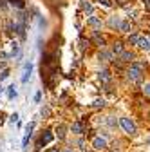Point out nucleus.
I'll return each mask as SVG.
<instances>
[{
  "label": "nucleus",
  "mask_w": 150,
  "mask_h": 152,
  "mask_svg": "<svg viewBox=\"0 0 150 152\" xmlns=\"http://www.w3.org/2000/svg\"><path fill=\"white\" fill-rule=\"evenodd\" d=\"M141 69H143V64H134L132 67L128 69V78L132 80V82H139L141 80Z\"/></svg>",
  "instance_id": "obj_1"
},
{
  "label": "nucleus",
  "mask_w": 150,
  "mask_h": 152,
  "mask_svg": "<svg viewBox=\"0 0 150 152\" xmlns=\"http://www.w3.org/2000/svg\"><path fill=\"white\" fill-rule=\"evenodd\" d=\"M119 125H121V129L127 132V134H136V125H134V121L130 118H121Z\"/></svg>",
  "instance_id": "obj_2"
},
{
  "label": "nucleus",
  "mask_w": 150,
  "mask_h": 152,
  "mask_svg": "<svg viewBox=\"0 0 150 152\" xmlns=\"http://www.w3.org/2000/svg\"><path fill=\"white\" fill-rule=\"evenodd\" d=\"M92 147H94L96 150H105L107 148V141L103 138H94L92 140Z\"/></svg>",
  "instance_id": "obj_3"
},
{
  "label": "nucleus",
  "mask_w": 150,
  "mask_h": 152,
  "mask_svg": "<svg viewBox=\"0 0 150 152\" xmlns=\"http://www.w3.org/2000/svg\"><path fill=\"white\" fill-rule=\"evenodd\" d=\"M87 24H89V26H92V27H94L96 31H98V29H101V26H103L101 18H98V16H90L89 20H87Z\"/></svg>",
  "instance_id": "obj_4"
},
{
  "label": "nucleus",
  "mask_w": 150,
  "mask_h": 152,
  "mask_svg": "<svg viewBox=\"0 0 150 152\" xmlns=\"http://www.w3.org/2000/svg\"><path fill=\"white\" fill-rule=\"evenodd\" d=\"M51 141H52V134H51V130H45L44 134H42V138H40V141H38V147L47 145V143H51Z\"/></svg>",
  "instance_id": "obj_5"
},
{
  "label": "nucleus",
  "mask_w": 150,
  "mask_h": 152,
  "mask_svg": "<svg viewBox=\"0 0 150 152\" xmlns=\"http://www.w3.org/2000/svg\"><path fill=\"white\" fill-rule=\"evenodd\" d=\"M90 38H92V42H96V45H101V47L105 45V38H103V36H101L98 31H94V33H92V36H90Z\"/></svg>",
  "instance_id": "obj_6"
},
{
  "label": "nucleus",
  "mask_w": 150,
  "mask_h": 152,
  "mask_svg": "<svg viewBox=\"0 0 150 152\" xmlns=\"http://www.w3.org/2000/svg\"><path fill=\"white\" fill-rule=\"evenodd\" d=\"M132 58H134V54L130 51H123L119 54V62H132Z\"/></svg>",
  "instance_id": "obj_7"
},
{
  "label": "nucleus",
  "mask_w": 150,
  "mask_h": 152,
  "mask_svg": "<svg viewBox=\"0 0 150 152\" xmlns=\"http://www.w3.org/2000/svg\"><path fill=\"white\" fill-rule=\"evenodd\" d=\"M138 45H139L141 49H145V51H150V40H148V36H145V38H139Z\"/></svg>",
  "instance_id": "obj_8"
},
{
  "label": "nucleus",
  "mask_w": 150,
  "mask_h": 152,
  "mask_svg": "<svg viewBox=\"0 0 150 152\" xmlns=\"http://www.w3.org/2000/svg\"><path fill=\"white\" fill-rule=\"evenodd\" d=\"M83 130H85V127H83L82 121H76L72 125V132H76V134H83Z\"/></svg>",
  "instance_id": "obj_9"
},
{
  "label": "nucleus",
  "mask_w": 150,
  "mask_h": 152,
  "mask_svg": "<svg viewBox=\"0 0 150 152\" xmlns=\"http://www.w3.org/2000/svg\"><path fill=\"white\" fill-rule=\"evenodd\" d=\"M31 71H33V65H31V64H27V65H25V71H24V76H22V82H24V83L29 80V76H31Z\"/></svg>",
  "instance_id": "obj_10"
},
{
  "label": "nucleus",
  "mask_w": 150,
  "mask_h": 152,
  "mask_svg": "<svg viewBox=\"0 0 150 152\" xmlns=\"http://www.w3.org/2000/svg\"><path fill=\"white\" fill-rule=\"evenodd\" d=\"M100 80H101V82H108V80H110V72H108L107 69L100 71Z\"/></svg>",
  "instance_id": "obj_11"
},
{
  "label": "nucleus",
  "mask_w": 150,
  "mask_h": 152,
  "mask_svg": "<svg viewBox=\"0 0 150 152\" xmlns=\"http://www.w3.org/2000/svg\"><path fill=\"white\" fill-rule=\"evenodd\" d=\"M108 26H110L112 29H114V27H119V26H121V22H119V18H116V16H112L110 20H108Z\"/></svg>",
  "instance_id": "obj_12"
},
{
  "label": "nucleus",
  "mask_w": 150,
  "mask_h": 152,
  "mask_svg": "<svg viewBox=\"0 0 150 152\" xmlns=\"http://www.w3.org/2000/svg\"><path fill=\"white\" fill-rule=\"evenodd\" d=\"M56 132H58V138H60V140L65 138V127H63V125H58V127H56Z\"/></svg>",
  "instance_id": "obj_13"
},
{
  "label": "nucleus",
  "mask_w": 150,
  "mask_h": 152,
  "mask_svg": "<svg viewBox=\"0 0 150 152\" xmlns=\"http://www.w3.org/2000/svg\"><path fill=\"white\" fill-rule=\"evenodd\" d=\"M112 51L118 53V54H121V53H123V45H121V42H114V47H112Z\"/></svg>",
  "instance_id": "obj_14"
},
{
  "label": "nucleus",
  "mask_w": 150,
  "mask_h": 152,
  "mask_svg": "<svg viewBox=\"0 0 150 152\" xmlns=\"http://www.w3.org/2000/svg\"><path fill=\"white\" fill-rule=\"evenodd\" d=\"M82 7H83V9H85L87 13H90V11H92V6H90V4L87 2V0H82Z\"/></svg>",
  "instance_id": "obj_15"
},
{
  "label": "nucleus",
  "mask_w": 150,
  "mask_h": 152,
  "mask_svg": "<svg viewBox=\"0 0 150 152\" xmlns=\"http://www.w3.org/2000/svg\"><path fill=\"white\" fill-rule=\"evenodd\" d=\"M119 29H121L123 33H128V31H130V24H128V22H121V26H119Z\"/></svg>",
  "instance_id": "obj_16"
},
{
  "label": "nucleus",
  "mask_w": 150,
  "mask_h": 152,
  "mask_svg": "<svg viewBox=\"0 0 150 152\" xmlns=\"http://www.w3.org/2000/svg\"><path fill=\"white\" fill-rule=\"evenodd\" d=\"M15 89H16L15 85H11V87H9V92H7V96H9V100H13V98L16 96V91H15Z\"/></svg>",
  "instance_id": "obj_17"
},
{
  "label": "nucleus",
  "mask_w": 150,
  "mask_h": 152,
  "mask_svg": "<svg viewBox=\"0 0 150 152\" xmlns=\"http://www.w3.org/2000/svg\"><path fill=\"white\" fill-rule=\"evenodd\" d=\"M85 47H89V40H85V38H83V36H82V38H80V49H82V51H83V49H85Z\"/></svg>",
  "instance_id": "obj_18"
},
{
  "label": "nucleus",
  "mask_w": 150,
  "mask_h": 152,
  "mask_svg": "<svg viewBox=\"0 0 150 152\" xmlns=\"http://www.w3.org/2000/svg\"><path fill=\"white\" fill-rule=\"evenodd\" d=\"M138 42H139V36L138 34H132V36L128 38V44H138Z\"/></svg>",
  "instance_id": "obj_19"
},
{
  "label": "nucleus",
  "mask_w": 150,
  "mask_h": 152,
  "mask_svg": "<svg viewBox=\"0 0 150 152\" xmlns=\"http://www.w3.org/2000/svg\"><path fill=\"white\" fill-rule=\"evenodd\" d=\"M96 2H100V4H101V6H105V7H110V6H112L110 0H96Z\"/></svg>",
  "instance_id": "obj_20"
},
{
  "label": "nucleus",
  "mask_w": 150,
  "mask_h": 152,
  "mask_svg": "<svg viewBox=\"0 0 150 152\" xmlns=\"http://www.w3.org/2000/svg\"><path fill=\"white\" fill-rule=\"evenodd\" d=\"M7 76H9V71H7V69H4V71H2V74H0V82H2V80H6Z\"/></svg>",
  "instance_id": "obj_21"
},
{
  "label": "nucleus",
  "mask_w": 150,
  "mask_h": 152,
  "mask_svg": "<svg viewBox=\"0 0 150 152\" xmlns=\"http://www.w3.org/2000/svg\"><path fill=\"white\" fill-rule=\"evenodd\" d=\"M101 58H103V60H108L110 54H108V53H100V60H101Z\"/></svg>",
  "instance_id": "obj_22"
},
{
  "label": "nucleus",
  "mask_w": 150,
  "mask_h": 152,
  "mask_svg": "<svg viewBox=\"0 0 150 152\" xmlns=\"http://www.w3.org/2000/svg\"><path fill=\"white\" fill-rule=\"evenodd\" d=\"M143 91H145V94H148V96H150V83H145Z\"/></svg>",
  "instance_id": "obj_23"
},
{
  "label": "nucleus",
  "mask_w": 150,
  "mask_h": 152,
  "mask_svg": "<svg viewBox=\"0 0 150 152\" xmlns=\"http://www.w3.org/2000/svg\"><path fill=\"white\" fill-rule=\"evenodd\" d=\"M103 105H105L103 100H96V102H94V107H103Z\"/></svg>",
  "instance_id": "obj_24"
},
{
  "label": "nucleus",
  "mask_w": 150,
  "mask_h": 152,
  "mask_svg": "<svg viewBox=\"0 0 150 152\" xmlns=\"http://www.w3.org/2000/svg\"><path fill=\"white\" fill-rule=\"evenodd\" d=\"M49 114H51V110H49L47 107H44V109H42V116H49Z\"/></svg>",
  "instance_id": "obj_25"
},
{
  "label": "nucleus",
  "mask_w": 150,
  "mask_h": 152,
  "mask_svg": "<svg viewBox=\"0 0 150 152\" xmlns=\"http://www.w3.org/2000/svg\"><path fill=\"white\" fill-rule=\"evenodd\" d=\"M18 53H20V49H18V44H15V45H13V54H18Z\"/></svg>",
  "instance_id": "obj_26"
},
{
  "label": "nucleus",
  "mask_w": 150,
  "mask_h": 152,
  "mask_svg": "<svg viewBox=\"0 0 150 152\" xmlns=\"http://www.w3.org/2000/svg\"><path fill=\"white\" fill-rule=\"evenodd\" d=\"M40 98H42V94L36 92V94H34V102H40Z\"/></svg>",
  "instance_id": "obj_27"
},
{
  "label": "nucleus",
  "mask_w": 150,
  "mask_h": 152,
  "mask_svg": "<svg viewBox=\"0 0 150 152\" xmlns=\"http://www.w3.org/2000/svg\"><path fill=\"white\" fill-rule=\"evenodd\" d=\"M11 121H13V123H15V121H18V114H16V112H15L13 116H11Z\"/></svg>",
  "instance_id": "obj_28"
},
{
  "label": "nucleus",
  "mask_w": 150,
  "mask_h": 152,
  "mask_svg": "<svg viewBox=\"0 0 150 152\" xmlns=\"http://www.w3.org/2000/svg\"><path fill=\"white\" fill-rule=\"evenodd\" d=\"M108 125H110V127H114V125H116V121L112 120V118H108Z\"/></svg>",
  "instance_id": "obj_29"
},
{
  "label": "nucleus",
  "mask_w": 150,
  "mask_h": 152,
  "mask_svg": "<svg viewBox=\"0 0 150 152\" xmlns=\"http://www.w3.org/2000/svg\"><path fill=\"white\" fill-rule=\"evenodd\" d=\"M145 7H146V9L150 11V0H145Z\"/></svg>",
  "instance_id": "obj_30"
},
{
  "label": "nucleus",
  "mask_w": 150,
  "mask_h": 152,
  "mask_svg": "<svg viewBox=\"0 0 150 152\" xmlns=\"http://www.w3.org/2000/svg\"><path fill=\"white\" fill-rule=\"evenodd\" d=\"M2 118H4V114H2V112H0V123H2Z\"/></svg>",
  "instance_id": "obj_31"
},
{
  "label": "nucleus",
  "mask_w": 150,
  "mask_h": 152,
  "mask_svg": "<svg viewBox=\"0 0 150 152\" xmlns=\"http://www.w3.org/2000/svg\"><path fill=\"white\" fill-rule=\"evenodd\" d=\"M63 152H72V148H65V150H63Z\"/></svg>",
  "instance_id": "obj_32"
},
{
  "label": "nucleus",
  "mask_w": 150,
  "mask_h": 152,
  "mask_svg": "<svg viewBox=\"0 0 150 152\" xmlns=\"http://www.w3.org/2000/svg\"><path fill=\"white\" fill-rule=\"evenodd\" d=\"M49 152H58V150H56V148H51V150H49Z\"/></svg>",
  "instance_id": "obj_33"
},
{
  "label": "nucleus",
  "mask_w": 150,
  "mask_h": 152,
  "mask_svg": "<svg viewBox=\"0 0 150 152\" xmlns=\"http://www.w3.org/2000/svg\"><path fill=\"white\" fill-rule=\"evenodd\" d=\"M148 143H150V141H148Z\"/></svg>",
  "instance_id": "obj_34"
}]
</instances>
